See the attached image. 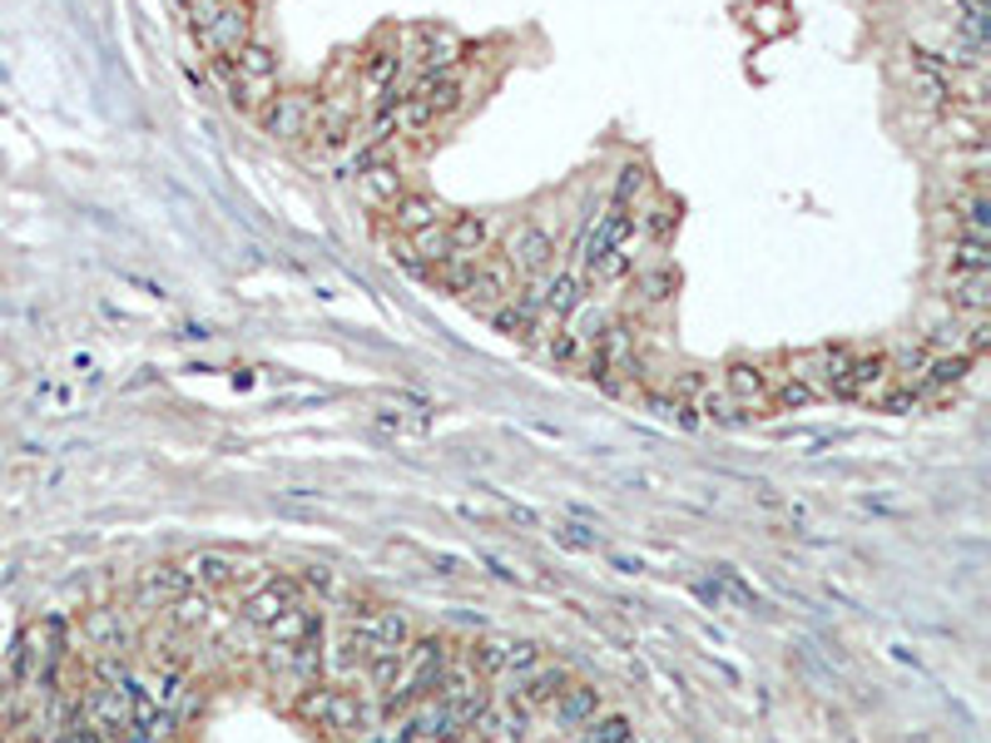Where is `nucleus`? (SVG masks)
Listing matches in <instances>:
<instances>
[{"label": "nucleus", "instance_id": "1", "mask_svg": "<svg viewBox=\"0 0 991 743\" xmlns=\"http://www.w3.org/2000/svg\"><path fill=\"white\" fill-rule=\"evenodd\" d=\"M188 30L208 59H233L253 40V6L248 0H194Z\"/></svg>", "mask_w": 991, "mask_h": 743}, {"label": "nucleus", "instance_id": "2", "mask_svg": "<svg viewBox=\"0 0 991 743\" xmlns=\"http://www.w3.org/2000/svg\"><path fill=\"white\" fill-rule=\"evenodd\" d=\"M446 659H451V654H446L442 640H406L402 664H396V679L382 689L386 719H392V713H412L422 699H432V689H436V679H442Z\"/></svg>", "mask_w": 991, "mask_h": 743}, {"label": "nucleus", "instance_id": "3", "mask_svg": "<svg viewBox=\"0 0 991 743\" xmlns=\"http://www.w3.org/2000/svg\"><path fill=\"white\" fill-rule=\"evenodd\" d=\"M277 95V55L263 45V40H248L233 55V85H228V99L243 114H258L268 99Z\"/></svg>", "mask_w": 991, "mask_h": 743}, {"label": "nucleus", "instance_id": "4", "mask_svg": "<svg viewBox=\"0 0 991 743\" xmlns=\"http://www.w3.org/2000/svg\"><path fill=\"white\" fill-rule=\"evenodd\" d=\"M253 119L263 124V134L273 144H303L317 124V95L313 89H277Z\"/></svg>", "mask_w": 991, "mask_h": 743}, {"label": "nucleus", "instance_id": "5", "mask_svg": "<svg viewBox=\"0 0 991 743\" xmlns=\"http://www.w3.org/2000/svg\"><path fill=\"white\" fill-rule=\"evenodd\" d=\"M515 287H521V277H515V267L505 263L501 253H491V248H486V253H481V263H476V273H471V283L461 287V303L471 307V313L491 317L496 307H501L505 297L515 293Z\"/></svg>", "mask_w": 991, "mask_h": 743}, {"label": "nucleus", "instance_id": "6", "mask_svg": "<svg viewBox=\"0 0 991 743\" xmlns=\"http://www.w3.org/2000/svg\"><path fill=\"white\" fill-rule=\"evenodd\" d=\"M505 263L515 267V277H521V283H535V277H545L555 267V238L545 233L541 223H531V218H525V223H515L511 233H505Z\"/></svg>", "mask_w": 991, "mask_h": 743}, {"label": "nucleus", "instance_id": "7", "mask_svg": "<svg viewBox=\"0 0 991 743\" xmlns=\"http://www.w3.org/2000/svg\"><path fill=\"white\" fill-rule=\"evenodd\" d=\"M402 194H406V174H402V159L396 154H377L357 168V204H362L367 214H386Z\"/></svg>", "mask_w": 991, "mask_h": 743}, {"label": "nucleus", "instance_id": "8", "mask_svg": "<svg viewBox=\"0 0 991 743\" xmlns=\"http://www.w3.org/2000/svg\"><path fill=\"white\" fill-rule=\"evenodd\" d=\"M402 59L412 65V75H422V69L461 65L466 45H461V35H456L451 25H416L412 40H406V50H402Z\"/></svg>", "mask_w": 991, "mask_h": 743}, {"label": "nucleus", "instance_id": "9", "mask_svg": "<svg viewBox=\"0 0 991 743\" xmlns=\"http://www.w3.org/2000/svg\"><path fill=\"white\" fill-rule=\"evenodd\" d=\"M297 604V580H263L258 590L243 594V604H238V614H243L248 624H258V630H268V624L277 620L283 610H293Z\"/></svg>", "mask_w": 991, "mask_h": 743}, {"label": "nucleus", "instance_id": "10", "mask_svg": "<svg viewBox=\"0 0 991 743\" xmlns=\"http://www.w3.org/2000/svg\"><path fill=\"white\" fill-rule=\"evenodd\" d=\"M317 729H333V733H367L372 729V709H367L362 693L352 689H333L327 684V699H323V719Z\"/></svg>", "mask_w": 991, "mask_h": 743}, {"label": "nucleus", "instance_id": "11", "mask_svg": "<svg viewBox=\"0 0 991 743\" xmlns=\"http://www.w3.org/2000/svg\"><path fill=\"white\" fill-rule=\"evenodd\" d=\"M184 575H188V584H198L204 594H214V590L238 584L248 570L233 560V555H224V550H198V555H188V560H184Z\"/></svg>", "mask_w": 991, "mask_h": 743}, {"label": "nucleus", "instance_id": "12", "mask_svg": "<svg viewBox=\"0 0 991 743\" xmlns=\"http://www.w3.org/2000/svg\"><path fill=\"white\" fill-rule=\"evenodd\" d=\"M570 684V674L560 669V664H531V669L515 679V703H521L525 713H535V709H551L555 703V693Z\"/></svg>", "mask_w": 991, "mask_h": 743}, {"label": "nucleus", "instance_id": "13", "mask_svg": "<svg viewBox=\"0 0 991 743\" xmlns=\"http://www.w3.org/2000/svg\"><path fill=\"white\" fill-rule=\"evenodd\" d=\"M184 590H194V584H188V575H184V565H144V570H139V584H134L139 604H149V610H164V604H174Z\"/></svg>", "mask_w": 991, "mask_h": 743}, {"label": "nucleus", "instance_id": "14", "mask_svg": "<svg viewBox=\"0 0 991 743\" xmlns=\"http://www.w3.org/2000/svg\"><path fill=\"white\" fill-rule=\"evenodd\" d=\"M600 709H605V699L595 684H565L551 703V719L560 723V729H580V723H590Z\"/></svg>", "mask_w": 991, "mask_h": 743}, {"label": "nucleus", "instance_id": "15", "mask_svg": "<svg viewBox=\"0 0 991 743\" xmlns=\"http://www.w3.org/2000/svg\"><path fill=\"white\" fill-rule=\"evenodd\" d=\"M382 218H386L382 228H396V233L406 238V233H416V228H426V223H442V218H446V208L436 204L432 194H402L392 208H386Z\"/></svg>", "mask_w": 991, "mask_h": 743}, {"label": "nucleus", "instance_id": "16", "mask_svg": "<svg viewBox=\"0 0 991 743\" xmlns=\"http://www.w3.org/2000/svg\"><path fill=\"white\" fill-rule=\"evenodd\" d=\"M79 640H85L89 649L119 654V649H129V624L119 610H89L85 620H79Z\"/></svg>", "mask_w": 991, "mask_h": 743}, {"label": "nucleus", "instance_id": "17", "mask_svg": "<svg viewBox=\"0 0 991 743\" xmlns=\"http://www.w3.org/2000/svg\"><path fill=\"white\" fill-rule=\"evenodd\" d=\"M446 243H451V253L481 258L486 248H491V223H486L481 214H451L446 218Z\"/></svg>", "mask_w": 991, "mask_h": 743}, {"label": "nucleus", "instance_id": "18", "mask_svg": "<svg viewBox=\"0 0 991 743\" xmlns=\"http://www.w3.org/2000/svg\"><path fill=\"white\" fill-rule=\"evenodd\" d=\"M991 273H951V307L957 313H967V317H987V307H991Z\"/></svg>", "mask_w": 991, "mask_h": 743}, {"label": "nucleus", "instance_id": "19", "mask_svg": "<svg viewBox=\"0 0 991 743\" xmlns=\"http://www.w3.org/2000/svg\"><path fill=\"white\" fill-rule=\"evenodd\" d=\"M476 263H481V258H476V253H446L442 263L422 267V273H426V283H436V287H442V293H456V297H461V287L471 283Z\"/></svg>", "mask_w": 991, "mask_h": 743}, {"label": "nucleus", "instance_id": "20", "mask_svg": "<svg viewBox=\"0 0 991 743\" xmlns=\"http://www.w3.org/2000/svg\"><path fill=\"white\" fill-rule=\"evenodd\" d=\"M709 584L719 590V604H739V610H763L759 590H753V584L743 580L739 570H729V565H719V570L709 575Z\"/></svg>", "mask_w": 991, "mask_h": 743}, {"label": "nucleus", "instance_id": "21", "mask_svg": "<svg viewBox=\"0 0 991 743\" xmlns=\"http://www.w3.org/2000/svg\"><path fill=\"white\" fill-rule=\"evenodd\" d=\"M947 263H951V273H991V243H977V238H957V233H951Z\"/></svg>", "mask_w": 991, "mask_h": 743}, {"label": "nucleus", "instance_id": "22", "mask_svg": "<svg viewBox=\"0 0 991 743\" xmlns=\"http://www.w3.org/2000/svg\"><path fill=\"white\" fill-rule=\"evenodd\" d=\"M580 743H634V723L624 713H595L580 723Z\"/></svg>", "mask_w": 991, "mask_h": 743}, {"label": "nucleus", "instance_id": "23", "mask_svg": "<svg viewBox=\"0 0 991 743\" xmlns=\"http://www.w3.org/2000/svg\"><path fill=\"white\" fill-rule=\"evenodd\" d=\"M674 223H679V208H669V204L634 208V233H650V243H669Z\"/></svg>", "mask_w": 991, "mask_h": 743}, {"label": "nucleus", "instance_id": "24", "mask_svg": "<svg viewBox=\"0 0 991 743\" xmlns=\"http://www.w3.org/2000/svg\"><path fill=\"white\" fill-rule=\"evenodd\" d=\"M164 610H168V620H174L178 630H198V624H208V610H214V604H208L204 590H198V594L184 590L174 604H164Z\"/></svg>", "mask_w": 991, "mask_h": 743}, {"label": "nucleus", "instance_id": "25", "mask_svg": "<svg viewBox=\"0 0 991 743\" xmlns=\"http://www.w3.org/2000/svg\"><path fill=\"white\" fill-rule=\"evenodd\" d=\"M476 674L481 679H496V674H511V640H481L471 654Z\"/></svg>", "mask_w": 991, "mask_h": 743}, {"label": "nucleus", "instance_id": "26", "mask_svg": "<svg viewBox=\"0 0 991 743\" xmlns=\"http://www.w3.org/2000/svg\"><path fill=\"white\" fill-rule=\"evenodd\" d=\"M709 386H714V376H709V372H699V367H689V372L674 376V392H669V396H674V402H684V406L694 412V402H699V396L709 392Z\"/></svg>", "mask_w": 991, "mask_h": 743}, {"label": "nucleus", "instance_id": "27", "mask_svg": "<svg viewBox=\"0 0 991 743\" xmlns=\"http://www.w3.org/2000/svg\"><path fill=\"white\" fill-rule=\"evenodd\" d=\"M644 164H624L620 168V184H614V198L610 204H624V208H640V194H644Z\"/></svg>", "mask_w": 991, "mask_h": 743}, {"label": "nucleus", "instance_id": "28", "mask_svg": "<svg viewBox=\"0 0 991 743\" xmlns=\"http://www.w3.org/2000/svg\"><path fill=\"white\" fill-rule=\"evenodd\" d=\"M367 743H412V713H392Z\"/></svg>", "mask_w": 991, "mask_h": 743}, {"label": "nucleus", "instance_id": "29", "mask_svg": "<svg viewBox=\"0 0 991 743\" xmlns=\"http://www.w3.org/2000/svg\"><path fill=\"white\" fill-rule=\"evenodd\" d=\"M551 535H555V540H560V545H565V550H585V555H590V550H595V545H600V540H595V535H590V531H585V525H555V531H551Z\"/></svg>", "mask_w": 991, "mask_h": 743}, {"label": "nucleus", "instance_id": "30", "mask_svg": "<svg viewBox=\"0 0 991 743\" xmlns=\"http://www.w3.org/2000/svg\"><path fill=\"white\" fill-rule=\"evenodd\" d=\"M640 287H644V297H650V303H664V297L674 293V273H669V267H654L650 277H640Z\"/></svg>", "mask_w": 991, "mask_h": 743}, {"label": "nucleus", "instance_id": "31", "mask_svg": "<svg viewBox=\"0 0 991 743\" xmlns=\"http://www.w3.org/2000/svg\"><path fill=\"white\" fill-rule=\"evenodd\" d=\"M531 664H541V644H531V640H511V674H525Z\"/></svg>", "mask_w": 991, "mask_h": 743}, {"label": "nucleus", "instance_id": "32", "mask_svg": "<svg viewBox=\"0 0 991 743\" xmlns=\"http://www.w3.org/2000/svg\"><path fill=\"white\" fill-rule=\"evenodd\" d=\"M303 584H313V590H323V594H333V575L323 570V565H313V570L303 575Z\"/></svg>", "mask_w": 991, "mask_h": 743}, {"label": "nucleus", "instance_id": "33", "mask_svg": "<svg viewBox=\"0 0 991 743\" xmlns=\"http://www.w3.org/2000/svg\"><path fill=\"white\" fill-rule=\"evenodd\" d=\"M0 743H6V709H0Z\"/></svg>", "mask_w": 991, "mask_h": 743}, {"label": "nucleus", "instance_id": "34", "mask_svg": "<svg viewBox=\"0 0 991 743\" xmlns=\"http://www.w3.org/2000/svg\"><path fill=\"white\" fill-rule=\"evenodd\" d=\"M0 382H6V367H0Z\"/></svg>", "mask_w": 991, "mask_h": 743}, {"label": "nucleus", "instance_id": "35", "mask_svg": "<svg viewBox=\"0 0 991 743\" xmlns=\"http://www.w3.org/2000/svg\"><path fill=\"white\" fill-rule=\"evenodd\" d=\"M6 743H10V739H6Z\"/></svg>", "mask_w": 991, "mask_h": 743}]
</instances>
